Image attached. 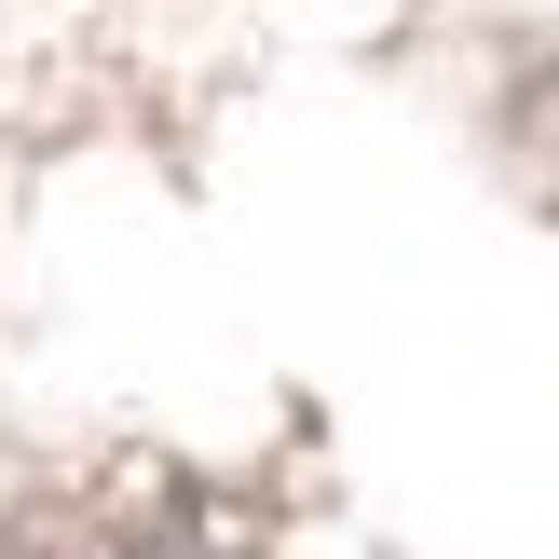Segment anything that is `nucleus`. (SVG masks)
<instances>
[{"label":"nucleus","mask_w":559,"mask_h":559,"mask_svg":"<svg viewBox=\"0 0 559 559\" xmlns=\"http://www.w3.org/2000/svg\"><path fill=\"white\" fill-rule=\"evenodd\" d=\"M191 519H205V506H164V519H151V533H136L123 559H260L246 533H218V546H191Z\"/></svg>","instance_id":"f257e3e1"}]
</instances>
